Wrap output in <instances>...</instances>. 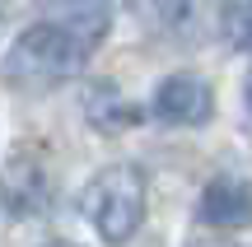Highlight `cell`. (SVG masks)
<instances>
[{
    "instance_id": "6da1fadb",
    "label": "cell",
    "mask_w": 252,
    "mask_h": 247,
    "mask_svg": "<svg viewBox=\"0 0 252 247\" xmlns=\"http://www.w3.org/2000/svg\"><path fill=\"white\" fill-rule=\"evenodd\" d=\"M89 56H94V47L84 42V37H75V33H65L61 24L42 19V24H28L24 33L14 37V47L5 52L0 70H5V80L19 84V89H56V84L75 80Z\"/></svg>"
},
{
    "instance_id": "7a4b0ae2",
    "label": "cell",
    "mask_w": 252,
    "mask_h": 247,
    "mask_svg": "<svg viewBox=\"0 0 252 247\" xmlns=\"http://www.w3.org/2000/svg\"><path fill=\"white\" fill-rule=\"evenodd\" d=\"M145 173L135 164H108L89 177V187L80 192V210L94 224L103 243L122 247L135 238V229L145 224Z\"/></svg>"
},
{
    "instance_id": "3957f363",
    "label": "cell",
    "mask_w": 252,
    "mask_h": 247,
    "mask_svg": "<svg viewBox=\"0 0 252 247\" xmlns=\"http://www.w3.org/2000/svg\"><path fill=\"white\" fill-rule=\"evenodd\" d=\"M52 205V173L37 154H14L0 173V210L14 220H37Z\"/></svg>"
},
{
    "instance_id": "277c9868",
    "label": "cell",
    "mask_w": 252,
    "mask_h": 247,
    "mask_svg": "<svg viewBox=\"0 0 252 247\" xmlns=\"http://www.w3.org/2000/svg\"><path fill=\"white\" fill-rule=\"evenodd\" d=\"M150 112L163 126H206V121L215 117V93H210V84L201 80V75L178 70V75H168V80L154 89Z\"/></svg>"
},
{
    "instance_id": "5b68a950",
    "label": "cell",
    "mask_w": 252,
    "mask_h": 247,
    "mask_svg": "<svg viewBox=\"0 0 252 247\" xmlns=\"http://www.w3.org/2000/svg\"><path fill=\"white\" fill-rule=\"evenodd\" d=\"M201 224L210 229H243L252 224V177H210L196 205Z\"/></svg>"
},
{
    "instance_id": "8992f818",
    "label": "cell",
    "mask_w": 252,
    "mask_h": 247,
    "mask_svg": "<svg viewBox=\"0 0 252 247\" xmlns=\"http://www.w3.org/2000/svg\"><path fill=\"white\" fill-rule=\"evenodd\" d=\"M108 0H47V19L52 24H61L65 33L84 37L89 47L103 42V33H108Z\"/></svg>"
},
{
    "instance_id": "52a82bcc",
    "label": "cell",
    "mask_w": 252,
    "mask_h": 247,
    "mask_svg": "<svg viewBox=\"0 0 252 247\" xmlns=\"http://www.w3.org/2000/svg\"><path fill=\"white\" fill-rule=\"evenodd\" d=\"M145 9L154 14V24L173 37H187L201 24V0H145Z\"/></svg>"
},
{
    "instance_id": "ba28073f",
    "label": "cell",
    "mask_w": 252,
    "mask_h": 247,
    "mask_svg": "<svg viewBox=\"0 0 252 247\" xmlns=\"http://www.w3.org/2000/svg\"><path fill=\"white\" fill-rule=\"evenodd\" d=\"M89 121L98 131H122V126H131V121H140V112L126 98H117L112 89H94L89 93Z\"/></svg>"
},
{
    "instance_id": "9c48e42d",
    "label": "cell",
    "mask_w": 252,
    "mask_h": 247,
    "mask_svg": "<svg viewBox=\"0 0 252 247\" xmlns=\"http://www.w3.org/2000/svg\"><path fill=\"white\" fill-rule=\"evenodd\" d=\"M220 28H224V37H229L234 47L252 52V0H234V5H224Z\"/></svg>"
},
{
    "instance_id": "30bf717a",
    "label": "cell",
    "mask_w": 252,
    "mask_h": 247,
    "mask_svg": "<svg viewBox=\"0 0 252 247\" xmlns=\"http://www.w3.org/2000/svg\"><path fill=\"white\" fill-rule=\"evenodd\" d=\"M42 247H75V243H42Z\"/></svg>"
},
{
    "instance_id": "8fae6325",
    "label": "cell",
    "mask_w": 252,
    "mask_h": 247,
    "mask_svg": "<svg viewBox=\"0 0 252 247\" xmlns=\"http://www.w3.org/2000/svg\"><path fill=\"white\" fill-rule=\"evenodd\" d=\"M248 108H252V80H248Z\"/></svg>"
}]
</instances>
